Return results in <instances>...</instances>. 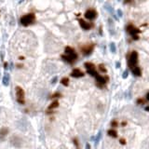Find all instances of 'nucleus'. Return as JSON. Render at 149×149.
Wrapping results in <instances>:
<instances>
[{"mask_svg": "<svg viewBox=\"0 0 149 149\" xmlns=\"http://www.w3.org/2000/svg\"><path fill=\"white\" fill-rule=\"evenodd\" d=\"M64 52H65V54L62 55V59H63L64 61H65L66 63L73 64V63L78 59V54H77V52L75 51V50H74L73 48L69 47V46L65 47Z\"/></svg>", "mask_w": 149, "mask_h": 149, "instance_id": "nucleus-1", "label": "nucleus"}, {"mask_svg": "<svg viewBox=\"0 0 149 149\" xmlns=\"http://www.w3.org/2000/svg\"><path fill=\"white\" fill-rule=\"evenodd\" d=\"M35 21H36V15L34 13L25 14L21 18V23L23 26H29L30 24H33Z\"/></svg>", "mask_w": 149, "mask_h": 149, "instance_id": "nucleus-2", "label": "nucleus"}, {"mask_svg": "<svg viewBox=\"0 0 149 149\" xmlns=\"http://www.w3.org/2000/svg\"><path fill=\"white\" fill-rule=\"evenodd\" d=\"M15 91H16V96H17V102L20 104H24L25 101H24V96H25V92L23 91V89L17 86L15 88Z\"/></svg>", "mask_w": 149, "mask_h": 149, "instance_id": "nucleus-3", "label": "nucleus"}, {"mask_svg": "<svg viewBox=\"0 0 149 149\" xmlns=\"http://www.w3.org/2000/svg\"><path fill=\"white\" fill-rule=\"evenodd\" d=\"M137 64H138V52L133 50L130 52V57H129V67L132 68L136 66Z\"/></svg>", "mask_w": 149, "mask_h": 149, "instance_id": "nucleus-4", "label": "nucleus"}, {"mask_svg": "<svg viewBox=\"0 0 149 149\" xmlns=\"http://www.w3.org/2000/svg\"><path fill=\"white\" fill-rule=\"evenodd\" d=\"M126 30H127V32H128L129 34L132 36L133 39H135V40L139 39L138 34L140 33V30L137 28V27H135L134 25H132V24H129L128 26H127V28H126Z\"/></svg>", "mask_w": 149, "mask_h": 149, "instance_id": "nucleus-5", "label": "nucleus"}, {"mask_svg": "<svg viewBox=\"0 0 149 149\" xmlns=\"http://www.w3.org/2000/svg\"><path fill=\"white\" fill-rule=\"evenodd\" d=\"M85 67L87 69V73L89 75H91L92 77H95L98 74V72H97L96 68H95V65L92 63H85Z\"/></svg>", "mask_w": 149, "mask_h": 149, "instance_id": "nucleus-6", "label": "nucleus"}, {"mask_svg": "<svg viewBox=\"0 0 149 149\" xmlns=\"http://www.w3.org/2000/svg\"><path fill=\"white\" fill-rule=\"evenodd\" d=\"M94 78H96L97 85L99 86L100 88H103L104 85H105L108 81V77H103V76H100L99 74H97Z\"/></svg>", "mask_w": 149, "mask_h": 149, "instance_id": "nucleus-7", "label": "nucleus"}, {"mask_svg": "<svg viewBox=\"0 0 149 149\" xmlns=\"http://www.w3.org/2000/svg\"><path fill=\"white\" fill-rule=\"evenodd\" d=\"M10 143L17 148H21V145H22V140L19 136H12L11 139H10Z\"/></svg>", "mask_w": 149, "mask_h": 149, "instance_id": "nucleus-8", "label": "nucleus"}, {"mask_svg": "<svg viewBox=\"0 0 149 149\" xmlns=\"http://www.w3.org/2000/svg\"><path fill=\"white\" fill-rule=\"evenodd\" d=\"M93 49H94V45L93 44H88V45L83 46L81 48V52L84 55H90L93 51Z\"/></svg>", "mask_w": 149, "mask_h": 149, "instance_id": "nucleus-9", "label": "nucleus"}, {"mask_svg": "<svg viewBox=\"0 0 149 149\" xmlns=\"http://www.w3.org/2000/svg\"><path fill=\"white\" fill-rule=\"evenodd\" d=\"M97 17V12L95 9H88L85 12V18L87 20H94Z\"/></svg>", "mask_w": 149, "mask_h": 149, "instance_id": "nucleus-10", "label": "nucleus"}, {"mask_svg": "<svg viewBox=\"0 0 149 149\" xmlns=\"http://www.w3.org/2000/svg\"><path fill=\"white\" fill-rule=\"evenodd\" d=\"M17 126H18L19 130H21L22 131H25L28 129V122L25 120L24 118H22V119H21L20 121L17 122Z\"/></svg>", "mask_w": 149, "mask_h": 149, "instance_id": "nucleus-11", "label": "nucleus"}, {"mask_svg": "<svg viewBox=\"0 0 149 149\" xmlns=\"http://www.w3.org/2000/svg\"><path fill=\"white\" fill-rule=\"evenodd\" d=\"M78 22H79L80 27L82 29H84V30H90V29L91 28V24L90 22L86 21L85 20H83V19H79Z\"/></svg>", "mask_w": 149, "mask_h": 149, "instance_id": "nucleus-12", "label": "nucleus"}, {"mask_svg": "<svg viewBox=\"0 0 149 149\" xmlns=\"http://www.w3.org/2000/svg\"><path fill=\"white\" fill-rule=\"evenodd\" d=\"M71 77H73V78H82V77H84V73L81 71L80 69L76 68V69H74V70L72 71Z\"/></svg>", "mask_w": 149, "mask_h": 149, "instance_id": "nucleus-13", "label": "nucleus"}, {"mask_svg": "<svg viewBox=\"0 0 149 149\" xmlns=\"http://www.w3.org/2000/svg\"><path fill=\"white\" fill-rule=\"evenodd\" d=\"M130 69H131V72H132L133 76H135V77H141L142 76V70H141V68L138 65H136V66L130 68Z\"/></svg>", "mask_w": 149, "mask_h": 149, "instance_id": "nucleus-14", "label": "nucleus"}, {"mask_svg": "<svg viewBox=\"0 0 149 149\" xmlns=\"http://www.w3.org/2000/svg\"><path fill=\"white\" fill-rule=\"evenodd\" d=\"M107 134H108V136H110V137H112V138H117V137H118L117 131L116 130H114V129L108 130H107Z\"/></svg>", "mask_w": 149, "mask_h": 149, "instance_id": "nucleus-15", "label": "nucleus"}, {"mask_svg": "<svg viewBox=\"0 0 149 149\" xmlns=\"http://www.w3.org/2000/svg\"><path fill=\"white\" fill-rule=\"evenodd\" d=\"M102 137H103V131L100 130L99 132L97 133V135L94 137V143H95V145H97L99 143L100 141L102 140Z\"/></svg>", "mask_w": 149, "mask_h": 149, "instance_id": "nucleus-16", "label": "nucleus"}, {"mask_svg": "<svg viewBox=\"0 0 149 149\" xmlns=\"http://www.w3.org/2000/svg\"><path fill=\"white\" fill-rule=\"evenodd\" d=\"M2 82H3V85L6 86V87H7V86L9 85V75H8V74H6V75L3 77Z\"/></svg>", "mask_w": 149, "mask_h": 149, "instance_id": "nucleus-17", "label": "nucleus"}, {"mask_svg": "<svg viewBox=\"0 0 149 149\" xmlns=\"http://www.w3.org/2000/svg\"><path fill=\"white\" fill-rule=\"evenodd\" d=\"M8 132H9V130H8L7 128L0 129V137H1V138L5 137L7 134H8Z\"/></svg>", "mask_w": 149, "mask_h": 149, "instance_id": "nucleus-18", "label": "nucleus"}, {"mask_svg": "<svg viewBox=\"0 0 149 149\" xmlns=\"http://www.w3.org/2000/svg\"><path fill=\"white\" fill-rule=\"evenodd\" d=\"M58 107H59V102H58V101L56 100V101L52 102L50 105H49V110H53V109L58 108Z\"/></svg>", "mask_w": 149, "mask_h": 149, "instance_id": "nucleus-19", "label": "nucleus"}, {"mask_svg": "<svg viewBox=\"0 0 149 149\" xmlns=\"http://www.w3.org/2000/svg\"><path fill=\"white\" fill-rule=\"evenodd\" d=\"M61 84L64 85V87H67L69 85V78H64L61 79Z\"/></svg>", "mask_w": 149, "mask_h": 149, "instance_id": "nucleus-20", "label": "nucleus"}, {"mask_svg": "<svg viewBox=\"0 0 149 149\" xmlns=\"http://www.w3.org/2000/svg\"><path fill=\"white\" fill-rule=\"evenodd\" d=\"M110 125H111V128H112V129H116V128H117V127L119 126V123L117 122V120H116V119H113V120L111 121Z\"/></svg>", "mask_w": 149, "mask_h": 149, "instance_id": "nucleus-21", "label": "nucleus"}, {"mask_svg": "<svg viewBox=\"0 0 149 149\" xmlns=\"http://www.w3.org/2000/svg\"><path fill=\"white\" fill-rule=\"evenodd\" d=\"M136 102H137V104H144L147 101H146V100H144L143 98H138Z\"/></svg>", "mask_w": 149, "mask_h": 149, "instance_id": "nucleus-22", "label": "nucleus"}, {"mask_svg": "<svg viewBox=\"0 0 149 149\" xmlns=\"http://www.w3.org/2000/svg\"><path fill=\"white\" fill-rule=\"evenodd\" d=\"M99 71L105 74V73L107 72V70H106V68H105V66H104V64H100L99 65Z\"/></svg>", "mask_w": 149, "mask_h": 149, "instance_id": "nucleus-23", "label": "nucleus"}, {"mask_svg": "<svg viewBox=\"0 0 149 149\" xmlns=\"http://www.w3.org/2000/svg\"><path fill=\"white\" fill-rule=\"evenodd\" d=\"M62 97V93L60 92H55L51 95V98L52 99H56V98H61Z\"/></svg>", "mask_w": 149, "mask_h": 149, "instance_id": "nucleus-24", "label": "nucleus"}, {"mask_svg": "<svg viewBox=\"0 0 149 149\" xmlns=\"http://www.w3.org/2000/svg\"><path fill=\"white\" fill-rule=\"evenodd\" d=\"M110 49H111V51L113 52V53H115L116 52V50H117V48H116V45H115V43H111L110 44Z\"/></svg>", "mask_w": 149, "mask_h": 149, "instance_id": "nucleus-25", "label": "nucleus"}, {"mask_svg": "<svg viewBox=\"0 0 149 149\" xmlns=\"http://www.w3.org/2000/svg\"><path fill=\"white\" fill-rule=\"evenodd\" d=\"M119 143H120L121 145H126V144H127L126 139H125V138H120V139H119Z\"/></svg>", "mask_w": 149, "mask_h": 149, "instance_id": "nucleus-26", "label": "nucleus"}, {"mask_svg": "<svg viewBox=\"0 0 149 149\" xmlns=\"http://www.w3.org/2000/svg\"><path fill=\"white\" fill-rule=\"evenodd\" d=\"M73 143L75 144L76 147H79V142H78V138H74L73 139Z\"/></svg>", "mask_w": 149, "mask_h": 149, "instance_id": "nucleus-27", "label": "nucleus"}, {"mask_svg": "<svg viewBox=\"0 0 149 149\" xmlns=\"http://www.w3.org/2000/svg\"><path fill=\"white\" fill-rule=\"evenodd\" d=\"M128 75H129V73H128V71H125L124 72V74H123V78H128Z\"/></svg>", "mask_w": 149, "mask_h": 149, "instance_id": "nucleus-28", "label": "nucleus"}, {"mask_svg": "<svg viewBox=\"0 0 149 149\" xmlns=\"http://www.w3.org/2000/svg\"><path fill=\"white\" fill-rule=\"evenodd\" d=\"M127 124H128V122H127V121H122V122H121V126H122V127L127 126Z\"/></svg>", "mask_w": 149, "mask_h": 149, "instance_id": "nucleus-29", "label": "nucleus"}, {"mask_svg": "<svg viewBox=\"0 0 149 149\" xmlns=\"http://www.w3.org/2000/svg\"><path fill=\"white\" fill-rule=\"evenodd\" d=\"M56 82H57V77H55V78L51 80V84H55Z\"/></svg>", "mask_w": 149, "mask_h": 149, "instance_id": "nucleus-30", "label": "nucleus"}, {"mask_svg": "<svg viewBox=\"0 0 149 149\" xmlns=\"http://www.w3.org/2000/svg\"><path fill=\"white\" fill-rule=\"evenodd\" d=\"M54 113H55V112H53V110H49V111H47V114H48V115H53Z\"/></svg>", "mask_w": 149, "mask_h": 149, "instance_id": "nucleus-31", "label": "nucleus"}, {"mask_svg": "<svg viewBox=\"0 0 149 149\" xmlns=\"http://www.w3.org/2000/svg\"><path fill=\"white\" fill-rule=\"evenodd\" d=\"M91 144H90L89 143H86V149H91Z\"/></svg>", "mask_w": 149, "mask_h": 149, "instance_id": "nucleus-32", "label": "nucleus"}, {"mask_svg": "<svg viewBox=\"0 0 149 149\" xmlns=\"http://www.w3.org/2000/svg\"><path fill=\"white\" fill-rule=\"evenodd\" d=\"M145 100H146V101H148V100H149V93L148 92L146 93V97H145Z\"/></svg>", "mask_w": 149, "mask_h": 149, "instance_id": "nucleus-33", "label": "nucleus"}, {"mask_svg": "<svg viewBox=\"0 0 149 149\" xmlns=\"http://www.w3.org/2000/svg\"><path fill=\"white\" fill-rule=\"evenodd\" d=\"M117 12H118V13H117V14H118V16H122V13H121V10H118V11H117Z\"/></svg>", "mask_w": 149, "mask_h": 149, "instance_id": "nucleus-34", "label": "nucleus"}, {"mask_svg": "<svg viewBox=\"0 0 149 149\" xmlns=\"http://www.w3.org/2000/svg\"><path fill=\"white\" fill-rule=\"evenodd\" d=\"M148 110H149V107L146 106V107H145V111H148Z\"/></svg>", "mask_w": 149, "mask_h": 149, "instance_id": "nucleus-35", "label": "nucleus"}, {"mask_svg": "<svg viewBox=\"0 0 149 149\" xmlns=\"http://www.w3.org/2000/svg\"><path fill=\"white\" fill-rule=\"evenodd\" d=\"M7 63H6V64H5V68L7 69Z\"/></svg>", "mask_w": 149, "mask_h": 149, "instance_id": "nucleus-36", "label": "nucleus"}, {"mask_svg": "<svg viewBox=\"0 0 149 149\" xmlns=\"http://www.w3.org/2000/svg\"><path fill=\"white\" fill-rule=\"evenodd\" d=\"M77 149H79V147H77Z\"/></svg>", "mask_w": 149, "mask_h": 149, "instance_id": "nucleus-37", "label": "nucleus"}]
</instances>
